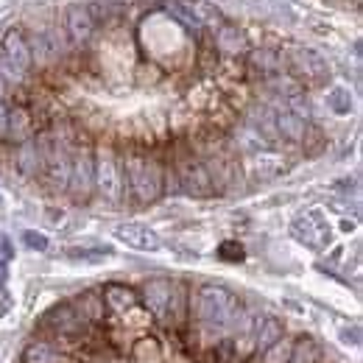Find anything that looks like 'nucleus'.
Here are the masks:
<instances>
[{
	"mask_svg": "<svg viewBox=\"0 0 363 363\" xmlns=\"http://www.w3.org/2000/svg\"><path fill=\"white\" fill-rule=\"evenodd\" d=\"M187 313H190V318L199 321V327L204 333L238 330V324L246 316L238 296L221 285H201L196 294H190V311Z\"/></svg>",
	"mask_w": 363,
	"mask_h": 363,
	"instance_id": "nucleus-1",
	"label": "nucleus"
},
{
	"mask_svg": "<svg viewBox=\"0 0 363 363\" xmlns=\"http://www.w3.org/2000/svg\"><path fill=\"white\" fill-rule=\"evenodd\" d=\"M121 165H123V182L137 204H154L162 196V162L151 151L132 148L121 160Z\"/></svg>",
	"mask_w": 363,
	"mask_h": 363,
	"instance_id": "nucleus-2",
	"label": "nucleus"
},
{
	"mask_svg": "<svg viewBox=\"0 0 363 363\" xmlns=\"http://www.w3.org/2000/svg\"><path fill=\"white\" fill-rule=\"evenodd\" d=\"M40 143V154H43V171L40 177L50 184V190H67V179H70V145L67 137L59 132H43L37 135Z\"/></svg>",
	"mask_w": 363,
	"mask_h": 363,
	"instance_id": "nucleus-3",
	"label": "nucleus"
},
{
	"mask_svg": "<svg viewBox=\"0 0 363 363\" xmlns=\"http://www.w3.org/2000/svg\"><path fill=\"white\" fill-rule=\"evenodd\" d=\"M171 165H174L177 184H179L182 193H187V196H193V199H207V196L216 193L213 179H210V174H207L201 157H199L193 148L179 145L177 154H174V162H171Z\"/></svg>",
	"mask_w": 363,
	"mask_h": 363,
	"instance_id": "nucleus-4",
	"label": "nucleus"
},
{
	"mask_svg": "<svg viewBox=\"0 0 363 363\" xmlns=\"http://www.w3.org/2000/svg\"><path fill=\"white\" fill-rule=\"evenodd\" d=\"M95 154V193L109 201V204H118L123 199V190H126V182H123V165H121V157L112 145H98L92 148Z\"/></svg>",
	"mask_w": 363,
	"mask_h": 363,
	"instance_id": "nucleus-5",
	"label": "nucleus"
},
{
	"mask_svg": "<svg viewBox=\"0 0 363 363\" xmlns=\"http://www.w3.org/2000/svg\"><path fill=\"white\" fill-rule=\"evenodd\" d=\"M31 70L34 62L26 34L20 28H9L0 40V73L6 76V82H23Z\"/></svg>",
	"mask_w": 363,
	"mask_h": 363,
	"instance_id": "nucleus-6",
	"label": "nucleus"
},
{
	"mask_svg": "<svg viewBox=\"0 0 363 363\" xmlns=\"http://www.w3.org/2000/svg\"><path fill=\"white\" fill-rule=\"evenodd\" d=\"M67 193L73 201L84 204L95 193V154L90 143H79L70 148V179H67Z\"/></svg>",
	"mask_w": 363,
	"mask_h": 363,
	"instance_id": "nucleus-7",
	"label": "nucleus"
},
{
	"mask_svg": "<svg viewBox=\"0 0 363 363\" xmlns=\"http://www.w3.org/2000/svg\"><path fill=\"white\" fill-rule=\"evenodd\" d=\"M288 70H291L296 84H308V87H321L330 79L327 59L313 48H296L288 56Z\"/></svg>",
	"mask_w": 363,
	"mask_h": 363,
	"instance_id": "nucleus-8",
	"label": "nucleus"
},
{
	"mask_svg": "<svg viewBox=\"0 0 363 363\" xmlns=\"http://www.w3.org/2000/svg\"><path fill=\"white\" fill-rule=\"evenodd\" d=\"M43 327L62 335V338H84L92 324L76 311L73 302H65V305H56V308L48 311L45 318H43Z\"/></svg>",
	"mask_w": 363,
	"mask_h": 363,
	"instance_id": "nucleus-9",
	"label": "nucleus"
},
{
	"mask_svg": "<svg viewBox=\"0 0 363 363\" xmlns=\"http://www.w3.org/2000/svg\"><path fill=\"white\" fill-rule=\"evenodd\" d=\"M171 291H174V279H148L137 294H140V305L145 308V313L165 324L171 321Z\"/></svg>",
	"mask_w": 363,
	"mask_h": 363,
	"instance_id": "nucleus-10",
	"label": "nucleus"
},
{
	"mask_svg": "<svg viewBox=\"0 0 363 363\" xmlns=\"http://www.w3.org/2000/svg\"><path fill=\"white\" fill-rule=\"evenodd\" d=\"M291 232H294V238H296L299 243H305V246H311V249H324V246L330 243V227H327V221L321 218L318 210L294 218Z\"/></svg>",
	"mask_w": 363,
	"mask_h": 363,
	"instance_id": "nucleus-11",
	"label": "nucleus"
},
{
	"mask_svg": "<svg viewBox=\"0 0 363 363\" xmlns=\"http://www.w3.org/2000/svg\"><path fill=\"white\" fill-rule=\"evenodd\" d=\"M282 56L277 50L269 48H260V50H249L246 53V76L252 79H260V82H272L277 76H282Z\"/></svg>",
	"mask_w": 363,
	"mask_h": 363,
	"instance_id": "nucleus-12",
	"label": "nucleus"
},
{
	"mask_svg": "<svg viewBox=\"0 0 363 363\" xmlns=\"http://www.w3.org/2000/svg\"><path fill=\"white\" fill-rule=\"evenodd\" d=\"M213 45L218 50V56H224V59H240L249 53L246 34L232 23H218V28L213 34Z\"/></svg>",
	"mask_w": 363,
	"mask_h": 363,
	"instance_id": "nucleus-13",
	"label": "nucleus"
},
{
	"mask_svg": "<svg viewBox=\"0 0 363 363\" xmlns=\"http://www.w3.org/2000/svg\"><path fill=\"white\" fill-rule=\"evenodd\" d=\"M115 238L121 243H126L129 249H135V252H157L162 246L160 235L154 229L143 227V224H121L115 229Z\"/></svg>",
	"mask_w": 363,
	"mask_h": 363,
	"instance_id": "nucleus-14",
	"label": "nucleus"
},
{
	"mask_svg": "<svg viewBox=\"0 0 363 363\" xmlns=\"http://www.w3.org/2000/svg\"><path fill=\"white\" fill-rule=\"evenodd\" d=\"M65 26H67V37L73 45H87L95 34V20L87 6H70L65 14Z\"/></svg>",
	"mask_w": 363,
	"mask_h": 363,
	"instance_id": "nucleus-15",
	"label": "nucleus"
},
{
	"mask_svg": "<svg viewBox=\"0 0 363 363\" xmlns=\"http://www.w3.org/2000/svg\"><path fill=\"white\" fill-rule=\"evenodd\" d=\"M101 299H104V308L109 313H115V316H123V313H129L132 308L140 305V294H137L135 288H129V285H121V282L104 285Z\"/></svg>",
	"mask_w": 363,
	"mask_h": 363,
	"instance_id": "nucleus-16",
	"label": "nucleus"
},
{
	"mask_svg": "<svg viewBox=\"0 0 363 363\" xmlns=\"http://www.w3.org/2000/svg\"><path fill=\"white\" fill-rule=\"evenodd\" d=\"M14 168H17V174L26 177V179L40 177V171H43V154H40V143H37V137H28V140L17 143V151H14Z\"/></svg>",
	"mask_w": 363,
	"mask_h": 363,
	"instance_id": "nucleus-17",
	"label": "nucleus"
},
{
	"mask_svg": "<svg viewBox=\"0 0 363 363\" xmlns=\"http://www.w3.org/2000/svg\"><path fill=\"white\" fill-rule=\"evenodd\" d=\"M37 132V121H34V112L23 104L17 106H9V129H6V140L11 143H23L28 137H34Z\"/></svg>",
	"mask_w": 363,
	"mask_h": 363,
	"instance_id": "nucleus-18",
	"label": "nucleus"
},
{
	"mask_svg": "<svg viewBox=\"0 0 363 363\" xmlns=\"http://www.w3.org/2000/svg\"><path fill=\"white\" fill-rule=\"evenodd\" d=\"M28 40V50H31V62H34V67H53L56 62H59V43L50 37V34H31V37H26Z\"/></svg>",
	"mask_w": 363,
	"mask_h": 363,
	"instance_id": "nucleus-19",
	"label": "nucleus"
},
{
	"mask_svg": "<svg viewBox=\"0 0 363 363\" xmlns=\"http://www.w3.org/2000/svg\"><path fill=\"white\" fill-rule=\"evenodd\" d=\"M285 335V327H282V321L274 316H266V318H255V335H252V352L255 355H260V352H266L269 347H272L274 341H279Z\"/></svg>",
	"mask_w": 363,
	"mask_h": 363,
	"instance_id": "nucleus-20",
	"label": "nucleus"
},
{
	"mask_svg": "<svg viewBox=\"0 0 363 363\" xmlns=\"http://www.w3.org/2000/svg\"><path fill=\"white\" fill-rule=\"evenodd\" d=\"M274 123H277V135L282 140H288V143H299L305 129H308V121L299 118L296 112H291L288 106L274 109Z\"/></svg>",
	"mask_w": 363,
	"mask_h": 363,
	"instance_id": "nucleus-21",
	"label": "nucleus"
},
{
	"mask_svg": "<svg viewBox=\"0 0 363 363\" xmlns=\"http://www.w3.org/2000/svg\"><path fill=\"white\" fill-rule=\"evenodd\" d=\"M23 363H70V358L50 341H34L26 347Z\"/></svg>",
	"mask_w": 363,
	"mask_h": 363,
	"instance_id": "nucleus-22",
	"label": "nucleus"
},
{
	"mask_svg": "<svg viewBox=\"0 0 363 363\" xmlns=\"http://www.w3.org/2000/svg\"><path fill=\"white\" fill-rule=\"evenodd\" d=\"M73 305H76V311L87 318L92 327H95V324H101V321L106 318V308H104L101 291H84L79 299H73Z\"/></svg>",
	"mask_w": 363,
	"mask_h": 363,
	"instance_id": "nucleus-23",
	"label": "nucleus"
},
{
	"mask_svg": "<svg viewBox=\"0 0 363 363\" xmlns=\"http://www.w3.org/2000/svg\"><path fill=\"white\" fill-rule=\"evenodd\" d=\"M249 165H252L249 171H252L255 177H260V179H272V177H277L279 171H285L282 160H279V157H274L272 151H252Z\"/></svg>",
	"mask_w": 363,
	"mask_h": 363,
	"instance_id": "nucleus-24",
	"label": "nucleus"
},
{
	"mask_svg": "<svg viewBox=\"0 0 363 363\" xmlns=\"http://www.w3.org/2000/svg\"><path fill=\"white\" fill-rule=\"evenodd\" d=\"M187 311H190V294H187L184 282L174 279V291H171V321H168V327H182L184 318H187Z\"/></svg>",
	"mask_w": 363,
	"mask_h": 363,
	"instance_id": "nucleus-25",
	"label": "nucleus"
},
{
	"mask_svg": "<svg viewBox=\"0 0 363 363\" xmlns=\"http://www.w3.org/2000/svg\"><path fill=\"white\" fill-rule=\"evenodd\" d=\"M324 355H321V347H318L313 338H299L294 341V352L288 363H321Z\"/></svg>",
	"mask_w": 363,
	"mask_h": 363,
	"instance_id": "nucleus-26",
	"label": "nucleus"
},
{
	"mask_svg": "<svg viewBox=\"0 0 363 363\" xmlns=\"http://www.w3.org/2000/svg\"><path fill=\"white\" fill-rule=\"evenodd\" d=\"M291 352H294V338L282 335L279 341H274L272 347L266 352H260L257 358H260V363H288Z\"/></svg>",
	"mask_w": 363,
	"mask_h": 363,
	"instance_id": "nucleus-27",
	"label": "nucleus"
},
{
	"mask_svg": "<svg viewBox=\"0 0 363 363\" xmlns=\"http://www.w3.org/2000/svg\"><path fill=\"white\" fill-rule=\"evenodd\" d=\"M132 355L143 363H157L160 361V355H162L160 341H157V338H137L135 347H132Z\"/></svg>",
	"mask_w": 363,
	"mask_h": 363,
	"instance_id": "nucleus-28",
	"label": "nucleus"
},
{
	"mask_svg": "<svg viewBox=\"0 0 363 363\" xmlns=\"http://www.w3.org/2000/svg\"><path fill=\"white\" fill-rule=\"evenodd\" d=\"M302 148H305V154L308 157H318L324 148H327V137H324V132L318 129V126H311L308 123V129H305V135H302Z\"/></svg>",
	"mask_w": 363,
	"mask_h": 363,
	"instance_id": "nucleus-29",
	"label": "nucleus"
},
{
	"mask_svg": "<svg viewBox=\"0 0 363 363\" xmlns=\"http://www.w3.org/2000/svg\"><path fill=\"white\" fill-rule=\"evenodd\" d=\"M327 106H330L335 115H350V112H352V95H350V90H344V87L330 90V95H327Z\"/></svg>",
	"mask_w": 363,
	"mask_h": 363,
	"instance_id": "nucleus-30",
	"label": "nucleus"
},
{
	"mask_svg": "<svg viewBox=\"0 0 363 363\" xmlns=\"http://www.w3.org/2000/svg\"><path fill=\"white\" fill-rule=\"evenodd\" d=\"M213 361L216 363H232L238 361V341L235 338H221V341H216V347H213Z\"/></svg>",
	"mask_w": 363,
	"mask_h": 363,
	"instance_id": "nucleus-31",
	"label": "nucleus"
},
{
	"mask_svg": "<svg viewBox=\"0 0 363 363\" xmlns=\"http://www.w3.org/2000/svg\"><path fill=\"white\" fill-rule=\"evenodd\" d=\"M218 257H221L224 263H240V260H246V249H243L238 240H224V243L218 246Z\"/></svg>",
	"mask_w": 363,
	"mask_h": 363,
	"instance_id": "nucleus-32",
	"label": "nucleus"
},
{
	"mask_svg": "<svg viewBox=\"0 0 363 363\" xmlns=\"http://www.w3.org/2000/svg\"><path fill=\"white\" fill-rule=\"evenodd\" d=\"M104 255H112V249H67V257L73 260H101Z\"/></svg>",
	"mask_w": 363,
	"mask_h": 363,
	"instance_id": "nucleus-33",
	"label": "nucleus"
},
{
	"mask_svg": "<svg viewBox=\"0 0 363 363\" xmlns=\"http://www.w3.org/2000/svg\"><path fill=\"white\" fill-rule=\"evenodd\" d=\"M23 243H26L28 249H34V252H45L48 249V238L43 232H34V229L23 232Z\"/></svg>",
	"mask_w": 363,
	"mask_h": 363,
	"instance_id": "nucleus-34",
	"label": "nucleus"
},
{
	"mask_svg": "<svg viewBox=\"0 0 363 363\" xmlns=\"http://www.w3.org/2000/svg\"><path fill=\"white\" fill-rule=\"evenodd\" d=\"M0 260H6V263L14 260V243L9 240V235H0Z\"/></svg>",
	"mask_w": 363,
	"mask_h": 363,
	"instance_id": "nucleus-35",
	"label": "nucleus"
},
{
	"mask_svg": "<svg viewBox=\"0 0 363 363\" xmlns=\"http://www.w3.org/2000/svg\"><path fill=\"white\" fill-rule=\"evenodd\" d=\"M6 129H9V104L0 98V140H6Z\"/></svg>",
	"mask_w": 363,
	"mask_h": 363,
	"instance_id": "nucleus-36",
	"label": "nucleus"
},
{
	"mask_svg": "<svg viewBox=\"0 0 363 363\" xmlns=\"http://www.w3.org/2000/svg\"><path fill=\"white\" fill-rule=\"evenodd\" d=\"M11 311V296H9V291L0 285V316H6Z\"/></svg>",
	"mask_w": 363,
	"mask_h": 363,
	"instance_id": "nucleus-37",
	"label": "nucleus"
},
{
	"mask_svg": "<svg viewBox=\"0 0 363 363\" xmlns=\"http://www.w3.org/2000/svg\"><path fill=\"white\" fill-rule=\"evenodd\" d=\"M9 279V263L6 260H0V285Z\"/></svg>",
	"mask_w": 363,
	"mask_h": 363,
	"instance_id": "nucleus-38",
	"label": "nucleus"
},
{
	"mask_svg": "<svg viewBox=\"0 0 363 363\" xmlns=\"http://www.w3.org/2000/svg\"><path fill=\"white\" fill-rule=\"evenodd\" d=\"M9 95V82H6V76L0 73V98H6Z\"/></svg>",
	"mask_w": 363,
	"mask_h": 363,
	"instance_id": "nucleus-39",
	"label": "nucleus"
},
{
	"mask_svg": "<svg viewBox=\"0 0 363 363\" xmlns=\"http://www.w3.org/2000/svg\"><path fill=\"white\" fill-rule=\"evenodd\" d=\"M352 3H355V6H361V0H352Z\"/></svg>",
	"mask_w": 363,
	"mask_h": 363,
	"instance_id": "nucleus-40",
	"label": "nucleus"
}]
</instances>
